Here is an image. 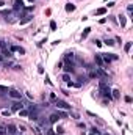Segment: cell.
Returning a JSON list of instances; mask_svg holds the SVG:
<instances>
[{
  "mask_svg": "<svg viewBox=\"0 0 133 135\" xmlns=\"http://www.w3.org/2000/svg\"><path fill=\"white\" fill-rule=\"evenodd\" d=\"M31 19H33V16H25V17H24L22 20H20V25H25L27 22H30Z\"/></svg>",
  "mask_w": 133,
  "mask_h": 135,
  "instance_id": "cell-19",
  "label": "cell"
},
{
  "mask_svg": "<svg viewBox=\"0 0 133 135\" xmlns=\"http://www.w3.org/2000/svg\"><path fill=\"white\" fill-rule=\"evenodd\" d=\"M61 79H63V80H64V82H66V83H67V82H69V80H71V77H69V74H66V72L63 74V77H61Z\"/></svg>",
  "mask_w": 133,
  "mask_h": 135,
  "instance_id": "cell-31",
  "label": "cell"
},
{
  "mask_svg": "<svg viewBox=\"0 0 133 135\" xmlns=\"http://www.w3.org/2000/svg\"><path fill=\"white\" fill-rule=\"evenodd\" d=\"M28 119L38 121V119H39V110H38V108H36V110H31V112L28 113Z\"/></svg>",
  "mask_w": 133,
  "mask_h": 135,
  "instance_id": "cell-8",
  "label": "cell"
},
{
  "mask_svg": "<svg viewBox=\"0 0 133 135\" xmlns=\"http://www.w3.org/2000/svg\"><path fill=\"white\" fill-rule=\"evenodd\" d=\"M55 107H57L58 108V110H72V107H71V105L69 104H67V102H64V101H61V99H57V101H55Z\"/></svg>",
  "mask_w": 133,
  "mask_h": 135,
  "instance_id": "cell-1",
  "label": "cell"
},
{
  "mask_svg": "<svg viewBox=\"0 0 133 135\" xmlns=\"http://www.w3.org/2000/svg\"><path fill=\"white\" fill-rule=\"evenodd\" d=\"M45 135H57V132H55L53 129H47L45 130Z\"/></svg>",
  "mask_w": 133,
  "mask_h": 135,
  "instance_id": "cell-32",
  "label": "cell"
},
{
  "mask_svg": "<svg viewBox=\"0 0 133 135\" xmlns=\"http://www.w3.org/2000/svg\"><path fill=\"white\" fill-rule=\"evenodd\" d=\"M6 134H10V135H16V134H17V126H14V124H8V126H6Z\"/></svg>",
  "mask_w": 133,
  "mask_h": 135,
  "instance_id": "cell-10",
  "label": "cell"
},
{
  "mask_svg": "<svg viewBox=\"0 0 133 135\" xmlns=\"http://www.w3.org/2000/svg\"><path fill=\"white\" fill-rule=\"evenodd\" d=\"M2 55L5 57V58H8V60H11V58H13V53H11V52H10V50H8V49H3Z\"/></svg>",
  "mask_w": 133,
  "mask_h": 135,
  "instance_id": "cell-15",
  "label": "cell"
},
{
  "mask_svg": "<svg viewBox=\"0 0 133 135\" xmlns=\"http://www.w3.org/2000/svg\"><path fill=\"white\" fill-rule=\"evenodd\" d=\"M5 5V2H3V0H0V6H3Z\"/></svg>",
  "mask_w": 133,
  "mask_h": 135,
  "instance_id": "cell-44",
  "label": "cell"
},
{
  "mask_svg": "<svg viewBox=\"0 0 133 135\" xmlns=\"http://www.w3.org/2000/svg\"><path fill=\"white\" fill-rule=\"evenodd\" d=\"M119 24H121V27L122 28H125V25H127V19H125V16H119Z\"/></svg>",
  "mask_w": 133,
  "mask_h": 135,
  "instance_id": "cell-14",
  "label": "cell"
},
{
  "mask_svg": "<svg viewBox=\"0 0 133 135\" xmlns=\"http://www.w3.org/2000/svg\"><path fill=\"white\" fill-rule=\"evenodd\" d=\"M127 13H128V14L132 13V5H128V6H127Z\"/></svg>",
  "mask_w": 133,
  "mask_h": 135,
  "instance_id": "cell-43",
  "label": "cell"
},
{
  "mask_svg": "<svg viewBox=\"0 0 133 135\" xmlns=\"http://www.w3.org/2000/svg\"><path fill=\"white\" fill-rule=\"evenodd\" d=\"M99 93H102V96H103L105 99H108V101H111V99H113V98H111V90H110V86L99 88Z\"/></svg>",
  "mask_w": 133,
  "mask_h": 135,
  "instance_id": "cell-5",
  "label": "cell"
},
{
  "mask_svg": "<svg viewBox=\"0 0 133 135\" xmlns=\"http://www.w3.org/2000/svg\"><path fill=\"white\" fill-rule=\"evenodd\" d=\"M94 44H96V47H100V46H102V41H99V39H94Z\"/></svg>",
  "mask_w": 133,
  "mask_h": 135,
  "instance_id": "cell-35",
  "label": "cell"
},
{
  "mask_svg": "<svg viewBox=\"0 0 133 135\" xmlns=\"http://www.w3.org/2000/svg\"><path fill=\"white\" fill-rule=\"evenodd\" d=\"M74 60H75L74 52H69V53H66V55H64V63H66V65H69V63H74Z\"/></svg>",
  "mask_w": 133,
  "mask_h": 135,
  "instance_id": "cell-9",
  "label": "cell"
},
{
  "mask_svg": "<svg viewBox=\"0 0 133 135\" xmlns=\"http://www.w3.org/2000/svg\"><path fill=\"white\" fill-rule=\"evenodd\" d=\"M89 135H100V130H99L97 127H92L91 130H89Z\"/></svg>",
  "mask_w": 133,
  "mask_h": 135,
  "instance_id": "cell-22",
  "label": "cell"
},
{
  "mask_svg": "<svg viewBox=\"0 0 133 135\" xmlns=\"http://www.w3.org/2000/svg\"><path fill=\"white\" fill-rule=\"evenodd\" d=\"M49 124H55V123H58L59 121V116H58V113H52V115L49 116Z\"/></svg>",
  "mask_w": 133,
  "mask_h": 135,
  "instance_id": "cell-11",
  "label": "cell"
},
{
  "mask_svg": "<svg viewBox=\"0 0 133 135\" xmlns=\"http://www.w3.org/2000/svg\"><path fill=\"white\" fill-rule=\"evenodd\" d=\"M3 61H5V57H3V55H2V53H0V65H2V63H3Z\"/></svg>",
  "mask_w": 133,
  "mask_h": 135,
  "instance_id": "cell-41",
  "label": "cell"
},
{
  "mask_svg": "<svg viewBox=\"0 0 133 135\" xmlns=\"http://www.w3.org/2000/svg\"><path fill=\"white\" fill-rule=\"evenodd\" d=\"M25 105L22 101H13V104H11V112H19L20 108H24Z\"/></svg>",
  "mask_w": 133,
  "mask_h": 135,
  "instance_id": "cell-6",
  "label": "cell"
},
{
  "mask_svg": "<svg viewBox=\"0 0 133 135\" xmlns=\"http://www.w3.org/2000/svg\"><path fill=\"white\" fill-rule=\"evenodd\" d=\"M19 116L20 118H28V110H27V108H20V110H19Z\"/></svg>",
  "mask_w": 133,
  "mask_h": 135,
  "instance_id": "cell-13",
  "label": "cell"
},
{
  "mask_svg": "<svg viewBox=\"0 0 133 135\" xmlns=\"http://www.w3.org/2000/svg\"><path fill=\"white\" fill-rule=\"evenodd\" d=\"M0 135H6V124H0Z\"/></svg>",
  "mask_w": 133,
  "mask_h": 135,
  "instance_id": "cell-23",
  "label": "cell"
},
{
  "mask_svg": "<svg viewBox=\"0 0 133 135\" xmlns=\"http://www.w3.org/2000/svg\"><path fill=\"white\" fill-rule=\"evenodd\" d=\"M24 2L22 0H14V6H13V13H16V14H19L20 11H24Z\"/></svg>",
  "mask_w": 133,
  "mask_h": 135,
  "instance_id": "cell-3",
  "label": "cell"
},
{
  "mask_svg": "<svg viewBox=\"0 0 133 135\" xmlns=\"http://www.w3.org/2000/svg\"><path fill=\"white\" fill-rule=\"evenodd\" d=\"M111 93H113V94H111V98H113V99H118L119 96H121V93H119V90H113Z\"/></svg>",
  "mask_w": 133,
  "mask_h": 135,
  "instance_id": "cell-25",
  "label": "cell"
},
{
  "mask_svg": "<svg viewBox=\"0 0 133 135\" xmlns=\"http://www.w3.org/2000/svg\"><path fill=\"white\" fill-rule=\"evenodd\" d=\"M28 2H31V3H33V2H36V0H28Z\"/></svg>",
  "mask_w": 133,
  "mask_h": 135,
  "instance_id": "cell-45",
  "label": "cell"
},
{
  "mask_svg": "<svg viewBox=\"0 0 133 135\" xmlns=\"http://www.w3.org/2000/svg\"><path fill=\"white\" fill-rule=\"evenodd\" d=\"M89 33H91V27H86V28H85V30H83V35H81V38H83V39H85V38H86V36L89 35Z\"/></svg>",
  "mask_w": 133,
  "mask_h": 135,
  "instance_id": "cell-21",
  "label": "cell"
},
{
  "mask_svg": "<svg viewBox=\"0 0 133 135\" xmlns=\"http://www.w3.org/2000/svg\"><path fill=\"white\" fill-rule=\"evenodd\" d=\"M106 13V8H99V10H96V16H103Z\"/></svg>",
  "mask_w": 133,
  "mask_h": 135,
  "instance_id": "cell-20",
  "label": "cell"
},
{
  "mask_svg": "<svg viewBox=\"0 0 133 135\" xmlns=\"http://www.w3.org/2000/svg\"><path fill=\"white\" fill-rule=\"evenodd\" d=\"M50 28H52V30H57V22H55V20L50 22Z\"/></svg>",
  "mask_w": 133,
  "mask_h": 135,
  "instance_id": "cell-34",
  "label": "cell"
},
{
  "mask_svg": "<svg viewBox=\"0 0 133 135\" xmlns=\"http://www.w3.org/2000/svg\"><path fill=\"white\" fill-rule=\"evenodd\" d=\"M103 43H105L106 46H114V44H116V43H114V39H110V38H106Z\"/></svg>",
  "mask_w": 133,
  "mask_h": 135,
  "instance_id": "cell-27",
  "label": "cell"
},
{
  "mask_svg": "<svg viewBox=\"0 0 133 135\" xmlns=\"http://www.w3.org/2000/svg\"><path fill=\"white\" fill-rule=\"evenodd\" d=\"M77 126H78V127H80V129H83V130H85V129H86V126H85V123H78V124H77Z\"/></svg>",
  "mask_w": 133,
  "mask_h": 135,
  "instance_id": "cell-37",
  "label": "cell"
},
{
  "mask_svg": "<svg viewBox=\"0 0 133 135\" xmlns=\"http://www.w3.org/2000/svg\"><path fill=\"white\" fill-rule=\"evenodd\" d=\"M16 52L20 53V55H25V49H24V47H20V46H16Z\"/></svg>",
  "mask_w": 133,
  "mask_h": 135,
  "instance_id": "cell-24",
  "label": "cell"
},
{
  "mask_svg": "<svg viewBox=\"0 0 133 135\" xmlns=\"http://www.w3.org/2000/svg\"><path fill=\"white\" fill-rule=\"evenodd\" d=\"M17 130H20V132H25V126H19Z\"/></svg>",
  "mask_w": 133,
  "mask_h": 135,
  "instance_id": "cell-38",
  "label": "cell"
},
{
  "mask_svg": "<svg viewBox=\"0 0 133 135\" xmlns=\"http://www.w3.org/2000/svg\"><path fill=\"white\" fill-rule=\"evenodd\" d=\"M8 96H10L13 101H22V93L17 91V90H10L8 91Z\"/></svg>",
  "mask_w": 133,
  "mask_h": 135,
  "instance_id": "cell-4",
  "label": "cell"
},
{
  "mask_svg": "<svg viewBox=\"0 0 133 135\" xmlns=\"http://www.w3.org/2000/svg\"><path fill=\"white\" fill-rule=\"evenodd\" d=\"M63 71L66 74H74L75 72V63H69V65H66V66H63Z\"/></svg>",
  "mask_w": 133,
  "mask_h": 135,
  "instance_id": "cell-7",
  "label": "cell"
},
{
  "mask_svg": "<svg viewBox=\"0 0 133 135\" xmlns=\"http://www.w3.org/2000/svg\"><path fill=\"white\" fill-rule=\"evenodd\" d=\"M100 57H102V60H103L105 65H110L113 60H118V58H119L116 53H100Z\"/></svg>",
  "mask_w": 133,
  "mask_h": 135,
  "instance_id": "cell-2",
  "label": "cell"
},
{
  "mask_svg": "<svg viewBox=\"0 0 133 135\" xmlns=\"http://www.w3.org/2000/svg\"><path fill=\"white\" fill-rule=\"evenodd\" d=\"M3 66H5V68H11L13 66V61L10 60V61H3Z\"/></svg>",
  "mask_w": 133,
  "mask_h": 135,
  "instance_id": "cell-33",
  "label": "cell"
},
{
  "mask_svg": "<svg viewBox=\"0 0 133 135\" xmlns=\"http://www.w3.org/2000/svg\"><path fill=\"white\" fill-rule=\"evenodd\" d=\"M124 99H125V102H127V104H132V98H130V96H125Z\"/></svg>",
  "mask_w": 133,
  "mask_h": 135,
  "instance_id": "cell-36",
  "label": "cell"
},
{
  "mask_svg": "<svg viewBox=\"0 0 133 135\" xmlns=\"http://www.w3.org/2000/svg\"><path fill=\"white\" fill-rule=\"evenodd\" d=\"M57 113H58L59 119H66V118H67V112H66V110H58Z\"/></svg>",
  "mask_w": 133,
  "mask_h": 135,
  "instance_id": "cell-17",
  "label": "cell"
},
{
  "mask_svg": "<svg viewBox=\"0 0 133 135\" xmlns=\"http://www.w3.org/2000/svg\"><path fill=\"white\" fill-rule=\"evenodd\" d=\"M45 83H47V85H52V82H50V79L47 77V75H45Z\"/></svg>",
  "mask_w": 133,
  "mask_h": 135,
  "instance_id": "cell-39",
  "label": "cell"
},
{
  "mask_svg": "<svg viewBox=\"0 0 133 135\" xmlns=\"http://www.w3.org/2000/svg\"><path fill=\"white\" fill-rule=\"evenodd\" d=\"M38 72H39V74H44V69H42V68L39 66V68H38Z\"/></svg>",
  "mask_w": 133,
  "mask_h": 135,
  "instance_id": "cell-42",
  "label": "cell"
},
{
  "mask_svg": "<svg viewBox=\"0 0 133 135\" xmlns=\"http://www.w3.org/2000/svg\"><path fill=\"white\" fill-rule=\"evenodd\" d=\"M94 61H96L97 68H103V66H105V63H103V60H102L100 53H99V55H96V57H94Z\"/></svg>",
  "mask_w": 133,
  "mask_h": 135,
  "instance_id": "cell-12",
  "label": "cell"
},
{
  "mask_svg": "<svg viewBox=\"0 0 133 135\" xmlns=\"http://www.w3.org/2000/svg\"><path fill=\"white\" fill-rule=\"evenodd\" d=\"M66 11L67 13H74L75 11V5L74 3H66Z\"/></svg>",
  "mask_w": 133,
  "mask_h": 135,
  "instance_id": "cell-16",
  "label": "cell"
},
{
  "mask_svg": "<svg viewBox=\"0 0 133 135\" xmlns=\"http://www.w3.org/2000/svg\"><path fill=\"white\" fill-rule=\"evenodd\" d=\"M8 91H10V90H8V86L0 85V96H2V94H8Z\"/></svg>",
  "mask_w": 133,
  "mask_h": 135,
  "instance_id": "cell-18",
  "label": "cell"
},
{
  "mask_svg": "<svg viewBox=\"0 0 133 135\" xmlns=\"http://www.w3.org/2000/svg\"><path fill=\"white\" fill-rule=\"evenodd\" d=\"M11 110H2V116H8V118H10L11 116Z\"/></svg>",
  "mask_w": 133,
  "mask_h": 135,
  "instance_id": "cell-29",
  "label": "cell"
},
{
  "mask_svg": "<svg viewBox=\"0 0 133 135\" xmlns=\"http://www.w3.org/2000/svg\"><path fill=\"white\" fill-rule=\"evenodd\" d=\"M49 98H50V101H52V102H55V101L58 99V98H57V94H55V93H50V94H49Z\"/></svg>",
  "mask_w": 133,
  "mask_h": 135,
  "instance_id": "cell-30",
  "label": "cell"
},
{
  "mask_svg": "<svg viewBox=\"0 0 133 135\" xmlns=\"http://www.w3.org/2000/svg\"><path fill=\"white\" fill-rule=\"evenodd\" d=\"M55 132H57V135H64V129L61 127V126H58V127L55 129Z\"/></svg>",
  "mask_w": 133,
  "mask_h": 135,
  "instance_id": "cell-26",
  "label": "cell"
},
{
  "mask_svg": "<svg viewBox=\"0 0 133 135\" xmlns=\"http://www.w3.org/2000/svg\"><path fill=\"white\" fill-rule=\"evenodd\" d=\"M130 49H132V43L128 41V43H125V46H124V50H125V52H130Z\"/></svg>",
  "mask_w": 133,
  "mask_h": 135,
  "instance_id": "cell-28",
  "label": "cell"
},
{
  "mask_svg": "<svg viewBox=\"0 0 133 135\" xmlns=\"http://www.w3.org/2000/svg\"><path fill=\"white\" fill-rule=\"evenodd\" d=\"M57 69H63V63H61V61H59L58 65H57Z\"/></svg>",
  "mask_w": 133,
  "mask_h": 135,
  "instance_id": "cell-40",
  "label": "cell"
},
{
  "mask_svg": "<svg viewBox=\"0 0 133 135\" xmlns=\"http://www.w3.org/2000/svg\"><path fill=\"white\" fill-rule=\"evenodd\" d=\"M103 135H111V134H108V132H106V134H103Z\"/></svg>",
  "mask_w": 133,
  "mask_h": 135,
  "instance_id": "cell-46",
  "label": "cell"
}]
</instances>
